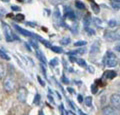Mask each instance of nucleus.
<instances>
[{
    "mask_svg": "<svg viewBox=\"0 0 120 115\" xmlns=\"http://www.w3.org/2000/svg\"><path fill=\"white\" fill-rule=\"evenodd\" d=\"M17 1H20V2H23L24 0H17Z\"/></svg>",
    "mask_w": 120,
    "mask_h": 115,
    "instance_id": "47",
    "label": "nucleus"
},
{
    "mask_svg": "<svg viewBox=\"0 0 120 115\" xmlns=\"http://www.w3.org/2000/svg\"><path fill=\"white\" fill-rule=\"evenodd\" d=\"M64 9H65L64 16L66 18H68V19H70V20H75L76 15H75V13L73 12V10H71V8H69V7H67V6L64 7Z\"/></svg>",
    "mask_w": 120,
    "mask_h": 115,
    "instance_id": "9",
    "label": "nucleus"
},
{
    "mask_svg": "<svg viewBox=\"0 0 120 115\" xmlns=\"http://www.w3.org/2000/svg\"><path fill=\"white\" fill-rule=\"evenodd\" d=\"M83 23H84V28H88L90 26V23H91V18H89L88 16H86L83 20Z\"/></svg>",
    "mask_w": 120,
    "mask_h": 115,
    "instance_id": "19",
    "label": "nucleus"
},
{
    "mask_svg": "<svg viewBox=\"0 0 120 115\" xmlns=\"http://www.w3.org/2000/svg\"><path fill=\"white\" fill-rule=\"evenodd\" d=\"M87 67H88V66H87ZM88 70H89V72H91V73H93V72L95 71V70H94V68H93V67H91V66H89V67H88Z\"/></svg>",
    "mask_w": 120,
    "mask_h": 115,
    "instance_id": "39",
    "label": "nucleus"
},
{
    "mask_svg": "<svg viewBox=\"0 0 120 115\" xmlns=\"http://www.w3.org/2000/svg\"><path fill=\"white\" fill-rule=\"evenodd\" d=\"M70 30H71V32H72L73 34H77L78 30H79V26H78V23H74L72 26H71Z\"/></svg>",
    "mask_w": 120,
    "mask_h": 115,
    "instance_id": "17",
    "label": "nucleus"
},
{
    "mask_svg": "<svg viewBox=\"0 0 120 115\" xmlns=\"http://www.w3.org/2000/svg\"><path fill=\"white\" fill-rule=\"evenodd\" d=\"M78 101H79V102H82V101H83V99H82V96L79 94V95H78Z\"/></svg>",
    "mask_w": 120,
    "mask_h": 115,
    "instance_id": "41",
    "label": "nucleus"
},
{
    "mask_svg": "<svg viewBox=\"0 0 120 115\" xmlns=\"http://www.w3.org/2000/svg\"><path fill=\"white\" fill-rule=\"evenodd\" d=\"M30 44L34 47V48H36V49H38V43H37V41H34V40H31L30 41Z\"/></svg>",
    "mask_w": 120,
    "mask_h": 115,
    "instance_id": "32",
    "label": "nucleus"
},
{
    "mask_svg": "<svg viewBox=\"0 0 120 115\" xmlns=\"http://www.w3.org/2000/svg\"><path fill=\"white\" fill-rule=\"evenodd\" d=\"M91 91L93 92V93H96V92H97V86H96L95 84L91 86Z\"/></svg>",
    "mask_w": 120,
    "mask_h": 115,
    "instance_id": "35",
    "label": "nucleus"
},
{
    "mask_svg": "<svg viewBox=\"0 0 120 115\" xmlns=\"http://www.w3.org/2000/svg\"><path fill=\"white\" fill-rule=\"evenodd\" d=\"M91 23H93L95 26L99 27V28L105 27V25H106V23H105L102 19H100V18H98V17H93L91 19Z\"/></svg>",
    "mask_w": 120,
    "mask_h": 115,
    "instance_id": "10",
    "label": "nucleus"
},
{
    "mask_svg": "<svg viewBox=\"0 0 120 115\" xmlns=\"http://www.w3.org/2000/svg\"><path fill=\"white\" fill-rule=\"evenodd\" d=\"M53 17L55 19H60L61 18V14H60V11L58 9H55L54 12H53Z\"/></svg>",
    "mask_w": 120,
    "mask_h": 115,
    "instance_id": "26",
    "label": "nucleus"
},
{
    "mask_svg": "<svg viewBox=\"0 0 120 115\" xmlns=\"http://www.w3.org/2000/svg\"><path fill=\"white\" fill-rule=\"evenodd\" d=\"M104 38L109 40V41H115V40H119V33L114 31H106L104 35Z\"/></svg>",
    "mask_w": 120,
    "mask_h": 115,
    "instance_id": "8",
    "label": "nucleus"
},
{
    "mask_svg": "<svg viewBox=\"0 0 120 115\" xmlns=\"http://www.w3.org/2000/svg\"><path fill=\"white\" fill-rule=\"evenodd\" d=\"M101 112H102V115H120L119 114V109L115 108L113 106H104L102 110H101Z\"/></svg>",
    "mask_w": 120,
    "mask_h": 115,
    "instance_id": "5",
    "label": "nucleus"
},
{
    "mask_svg": "<svg viewBox=\"0 0 120 115\" xmlns=\"http://www.w3.org/2000/svg\"><path fill=\"white\" fill-rule=\"evenodd\" d=\"M62 82L65 83V84H68V83H69V79H67L66 77L63 75V76H62Z\"/></svg>",
    "mask_w": 120,
    "mask_h": 115,
    "instance_id": "34",
    "label": "nucleus"
},
{
    "mask_svg": "<svg viewBox=\"0 0 120 115\" xmlns=\"http://www.w3.org/2000/svg\"><path fill=\"white\" fill-rule=\"evenodd\" d=\"M86 53V49L85 48H80V49H77L75 51H71V52H69V55H76V54H85Z\"/></svg>",
    "mask_w": 120,
    "mask_h": 115,
    "instance_id": "13",
    "label": "nucleus"
},
{
    "mask_svg": "<svg viewBox=\"0 0 120 115\" xmlns=\"http://www.w3.org/2000/svg\"><path fill=\"white\" fill-rule=\"evenodd\" d=\"M16 19L19 20V21H22V20L24 19V15H17L16 16Z\"/></svg>",
    "mask_w": 120,
    "mask_h": 115,
    "instance_id": "37",
    "label": "nucleus"
},
{
    "mask_svg": "<svg viewBox=\"0 0 120 115\" xmlns=\"http://www.w3.org/2000/svg\"><path fill=\"white\" fill-rule=\"evenodd\" d=\"M84 103L87 107H91L92 106V97L91 96H87L84 98Z\"/></svg>",
    "mask_w": 120,
    "mask_h": 115,
    "instance_id": "14",
    "label": "nucleus"
},
{
    "mask_svg": "<svg viewBox=\"0 0 120 115\" xmlns=\"http://www.w3.org/2000/svg\"><path fill=\"white\" fill-rule=\"evenodd\" d=\"M11 9H12L13 11H19L20 10V7H18V6H11Z\"/></svg>",
    "mask_w": 120,
    "mask_h": 115,
    "instance_id": "36",
    "label": "nucleus"
},
{
    "mask_svg": "<svg viewBox=\"0 0 120 115\" xmlns=\"http://www.w3.org/2000/svg\"><path fill=\"white\" fill-rule=\"evenodd\" d=\"M39 100H40V95H39V94H36V95H35V99H34V103L38 104V103H39Z\"/></svg>",
    "mask_w": 120,
    "mask_h": 115,
    "instance_id": "33",
    "label": "nucleus"
},
{
    "mask_svg": "<svg viewBox=\"0 0 120 115\" xmlns=\"http://www.w3.org/2000/svg\"><path fill=\"white\" fill-rule=\"evenodd\" d=\"M70 41H71V39L69 37H63V38L60 39V44H62V45H68Z\"/></svg>",
    "mask_w": 120,
    "mask_h": 115,
    "instance_id": "16",
    "label": "nucleus"
},
{
    "mask_svg": "<svg viewBox=\"0 0 120 115\" xmlns=\"http://www.w3.org/2000/svg\"><path fill=\"white\" fill-rule=\"evenodd\" d=\"M112 6L115 10H119L120 7V0H112Z\"/></svg>",
    "mask_w": 120,
    "mask_h": 115,
    "instance_id": "23",
    "label": "nucleus"
},
{
    "mask_svg": "<svg viewBox=\"0 0 120 115\" xmlns=\"http://www.w3.org/2000/svg\"><path fill=\"white\" fill-rule=\"evenodd\" d=\"M115 50H116V51H118V52H119V45H117V47H115Z\"/></svg>",
    "mask_w": 120,
    "mask_h": 115,
    "instance_id": "43",
    "label": "nucleus"
},
{
    "mask_svg": "<svg viewBox=\"0 0 120 115\" xmlns=\"http://www.w3.org/2000/svg\"><path fill=\"white\" fill-rule=\"evenodd\" d=\"M26 24H27V25H31V27H35V26H36L35 23H31V22H27Z\"/></svg>",
    "mask_w": 120,
    "mask_h": 115,
    "instance_id": "40",
    "label": "nucleus"
},
{
    "mask_svg": "<svg viewBox=\"0 0 120 115\" xmlns=\"http://www.w3.org/2000/svg\"><path fill=\"white\" fill-rule=\"evenodd\" d=\"M49 100H50V101H52V103H54V100H53V97H51V96H49Z\"/></svg>",
    "mask_w": 120,
    "mask_h": 115,
    "instance_id": "42",
    "label": "nucleus"
},
{
    "mask_svg": "<svg viewBox=\"0 0 120 115\" xmlns=\"http://www.w3.org/2000/svg\"><path fill=\"white\" fill-rule=\"evenodd\" d=\"M79 113H80V115H86L85 113H83V112H82V111H81V110H79Z\"/></svg>",
    "mask_w": 120,
    "mask_h": 115,
    "instance_id": "44",
    "label": "nucleus"
},
{
    "mask_svg": "<svg viewBox=\"0 0 120 115\" xmlns=\"http://www.w3.org/2000/svg\"><path fill=\"white\" fill-rule=\"evenodd\" d=\"M50 48H51V50L55 53H63V49L59 46H51Z\"/></svg>",
    "mask_w": 120,
    "mask_h": 115,
    "instance_id": "22",
    "label": "nucleus"
},
{
    "mask_svg": "<svg viewBox=\"0 0 120 115\" xmlns=\"http://www.w3.org/2000/svg\"><path fill=\"white\" fill-rule=\"evenodd\" d=\"M39 115H43V111H42V110L39 111Z\"/></svg>",
    "mask_w": 120,
    "mask_h": 115,
    "instance_id": "45",
    "label": "nucleus"
},
{
    "mask_svg": "<svg viewBox=\"0 0 120 115\" xmlns=\"http://www.w3.org/2000/svg\"><path fill=\"white\" fill-rule=\"evenodd\" d=\"M6 73V69H5V66L2 64V63H0V79L3 78V76L5 75Z\"/></svg>",
    "mask_w": 120,
    "mask_h": 115,
    "instance_id": "18",
    "label": "nucleus"
},
{
    "mask_svg": "<svg viewBox=\"0 0 120 115\" xmlns=\"http://www.w3.org/2000/svg\"><path fill=\"white\" fill-rule=\"evenodd\" d=\"M104 76L107 77V78H109V79H112L116 76V72L115 71H106L104 74Z\"/></svg>",
    "mask_w": 120,
    "mask_h": 115,
    "instance_id": "15",
    "label": "nucleus"
},
{
    "mask_svg": "<svg viewBox=\"0 0 120 115\" xmlns=\"http://www.w3.org/2000/svg\"><path fill=\"white\" fill-rule=\"evenodd\" d=\"M0 57H1L2 59H5V60H10L9 55L7 54L5 51H3L2 49H0Z\"/></svg>",
    "mask_w": 120,
    "mask_h": 115,
    "instance_id": "21",
    "label": "nucleus"
},
{
    "mask_svg": "<svg viewBox=\"0 0 120 115\" xmlns=\"http://www.w3.org/2000/svg\"><path fill=\"white\" fill-rule=\"evenodd\" d=\"M91 6H92V8H93V10H94V12H95V13H98V12H99V7L97 6L96 4H94V3H92Z\"/></svg>",
    "mask_w": 120,
    "mask_h": 115,
    "instance_id": "31",
    "label": "nucleus"
},
{
    "mask_svg": "<svg viewBox=\"0 0 120 115\" xmlns=\"http://www.w3.org/2000/svg\"><path fill=\"white\" fill-rule=\"evenodd\" d=\"M49 64H50L51 66H53V67H54V66H57V64H58V59H57V58H53V59H52V60L49 62Z\"/></svg>",
    "mask_w": 120,
    "mask_h": 115,
    "instance_id": "29",
    "label": "nucleus"
},
{
    "mask_svg": "<svg viewBox=\"0 0 120 115\" xmlns=\"http://www.w3.org/2000/svg\"><path fill=\"white\" fill-rule=\"evenodd\" d=\"M118 64V57L116 55L109 51L107 52V57H106V65L108 67H115Z\"/></svg>",
    "mask_w": 120,
    "mask_h": 115,
    "instance_id": "3",
    "label": "nucleus"
},
{
    "mask_svg": "<svg viewBox=\"0 0 120 115\" xmlns=\"http://www.w3.org/2000/svg\"><path fill=\"white\" fill-rule=\"evenodd\" d=\"M86 44H87V42H86L85 40H80V41L75 42V43H74V46H75V47H76V46H85Z\"/></svg>",
    "mask_w": 120,
    "mask_h": 115,
    "instance_id": "27",
    "label": "nucleus"
},
{
    "mask_svg": "<svg viewBox=\"0 0 120 115\" xmlns=\"http://www.w3.org/2000/svg\"><path fill=\"white\" fill-rule=\"evenodd\" d=\"M35 53H36V57L38 58L39 60H40L41 62H42V63H44V65L46 64V63H47V60H46V58H45V55L43 54L42 51L39 50V49H37Z\"/></svg>",
    "mask_w": 120,
    "mask_h": 115,
    "instance_id": "12",
    "label": "nucleus"
},
{
    "mask_svg": "<svg viewBox=\"0 0 120 115\" xmlns=\"http://www.w3.org/2000/svg\"><path fill=\"white\" fill-rule=\"evenodd\" d=\"M3 86L7 92H13L16 87V82L15 79L11 75H7L4 78V82H3Z\"/></svg>",
    "mask_w": 120,
    "mask_h": 115,
    "instance_id": "2",
    "label": "nucleus"
},
{
    "mask_svg": "<svg viewBox=\"0 0 120 115\" xmlns=\"http://www.w3.org/2000/svg\"><path fill=\"white\" fill-rule=\"evenodd\" d=\"M2 1H4V2H9V0H2Z\"/></svg>",
    "mask_w": 120,
    "mask_h": 115,
    "instance_id": "46",
    "label": "nucleus"
},
{
    "mask_svg": "<svg viewBox=\"0 0 120 115\" xmlns=\"http://www.w3.org/2000/svg\"><path fill=\"white\" fill-rule=\"evenodd\" d=\"M41 41H42L43 45H45L46 47H48V48H50V47H51V44L49 43V41H47V40H44V39H41Z\"/></svg>",
    "mask_w": 120,
    "mask_h": 115,
    "instance_id": "30",
    "label": "nucleus"
},
{
    "mask_svg": "<svg viewBox=\"0 0 120 115\" xmlns=\"http://www.w3.org/2000/svg\"><path fill=\"white\" fill-rule=\"evenodd\" d=\"M37 78H38V80H39V82H40V84H41V85H42V86H45V82H43V80H42V79H41V78H40V77H39V76H38V77H37Z\"/></svg>",
    "mask_w": 120,
    "mask_h": 115,
    "instance_id": "38",
    "label": "nucleus"
},
{
    "mask_svg": "<svg viewBox=\"0 0 120 115\" xmlns=\"http://www.w3.org/2000/svg\"><path fill=\"white\" fill-rule=\"evenodd\" d=\"M2 26H3V31H4V36H5L6 41L12 42L13 40H19V38L12 32V29L10 28V26L8 24L2 22Z\"/></svg>",
    "mask_w": 120,
    "mask_h": 115,
    "instance_id": "1",
    "label": "nucleus"
},
{
    "mask_svg": "<svg viewBox=\"0 0 120 115\" xmlns=\"http://www.w3.org/2000/svg\"><path fill=\"white\" fill-rule=\"evenodd\" d=\"M100 50V43L98 41H95L94 43L91 45V50H90V54L91 55H95L99 52Z\"/></svg>",
    "mask_w": 120,
    "mask_h": 115,
    "instance_id": "11",
    "label": "nucleus"
},
{
    "mask_svg": "<svg viewBox=\"0 0 120 115\" xmlns=\"http://www.w3.org/2000/svg\"><path fill=\"white\" fill-rule=\"evenodd\" d=\"M76 62H77V64L81 66V67H87V64H86V62L84 59H82V58H78L76 59Z\"/></svg>",
    "mask_w": 120,
    "mask_h": 115,
    "instance_id": "20",
    "label": "nucleus"
},
{
    "mask_svg": "<svg viewBox=\"0 0 120 115\" xmlns=\"http://www.w3.org/2000/svg\"><path fill=\"white\" fill-rule=\"evenodd\" d=\"M13 26H14V28L16 29L18 32L20 33V34L24 35V36H29V37H32V38H35V39H39V40L42 39L39 35H36V34H34V33H32V32H30V31H28V30H26V29H24V28H21V27H19V26H18V25H16V24H14Z\"/></svg>",
    "mask_w": 120,
    "mask_h": 115,
    "instance_id": "4",
    "label": "nucleus"
},
{
    "mask_svg": "<svg viewBox=\"0 0 120 115\" xmlns=\"http://www.w3.org/2000/svg\"><path fill=\"white\" fill-rule=\"evenodd\" d=\"M27 90L24 87H19L17 90V99L18 101L21 103L26 102V99H27Z\"/></svg>",
    "mask_w": 120,
    "mask_h": 115,
    "instance_id": "6",
    "label": "nucleus"
},
{
    "mask_svg": "<svg viewBox=\"0 0 120 115\" xmlns=\"http://www.w3.org/2000/svg\"><path fill=\"white\" fill-rule=\"evenodd\" d=\"M75 6H76V8H78L79 10H82V9L85 8L84 3H82V2H80V1H76V2H75Z\"/></svg>",
    "mask_w": 120,
    "mask_h": 115,
    "instance_id": "25",
    "label": "nucleus"
},
{
    "mask_svg": "<svg viewBox=\"0 0 120 115\" xmlns=\"http://www.w3.org/2000/svg\"><path fill=\"white\" fill-rule=\"evenodd\" d=\"M85 31L88 33V35H94L95 34V30H94V29H92V28H90V27L86 28Z\"/></svg>",
    "mask_w": 120,
    "mask_h": 115,
    "instance_id": "28",
    "label": "nucleus"
},
{
    "mask_svg": "<svg viewBox=\"0 0 120 115\" xmlns=\"http://www.w3.org/2000/svg\"><path fill=\"white\" fill-rule=\"evenodd\" d=\"M110 103L113 107L119 109V106H120V95H119V93H114L110 96Z\"/></svg>",
    "mask_w": 120,
    "mask_h": 115,
    "instance_id": "7",
    "label": "nucleus"
},
{
    "mask_svg": "<svg viewBox=\"0 0 120 115\" xmlns=\"http://www.w3.org/2000/svg\"><path fill=\"white\" fill-rule=\"evenodd\" d=\"M107 25H108V27H110V28H114V27L117 26L118 23L116 20H109L107 22Z\"/></svg>",
    "mask_w": 120,
    "mask_h": 115,
    "instance_id": "24",
    "label": "nucleus"
}]
</instances>
